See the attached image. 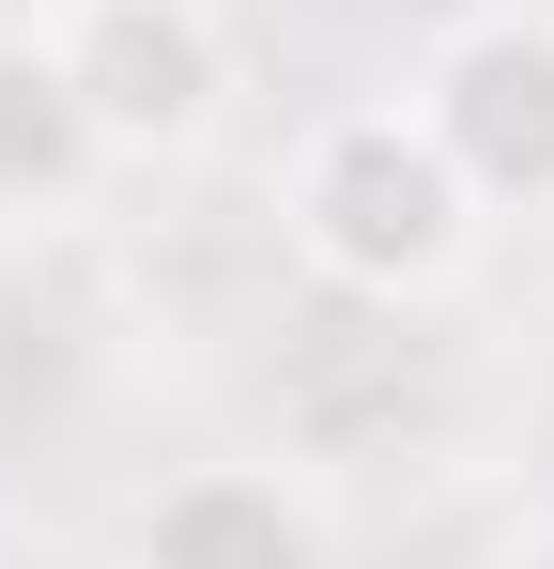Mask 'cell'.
I'll return each mask as SVG.
<instances>
[{
	"label": "cell",
	"mask_w": 554,
	"mask_h": 569,
	"mask_svg": "<svg viewBox=\"0 0 554 569\" xmlns=\"http://www.w3.org/2000/svg\"><path fill=\"white\" fill-rule=\"evenodd\" d=\"M508 569H554V523H524V539H508Z\"/></svg>",
	"instance_id": "6"
},
{
	"label": "cell",
	"mask_w": 554,
	"mask_h": 569,
	"mask_svg": "<svg viewBox=\"0 0 554 569\" xmlns=\"http://www.w3.org/2000/svg\"><path fill=\"white\" fill-rule=\"evenodd\" d=\"M92 186H108V139L62 93L47 31H0V231H62Z\"/></svg>",
	"instance_id": "5"
},
{
	"label": "cell",
	"mask_w": 554,
	"mask_h": 569,
	"mask_svg": "<svg viewBox=\"0 0 554 569\" xmlns=\"http://www.w3.org/2000/svg\"><path fill=\"white\" fill-rule=\"evenodd\" d=\"M416 123L447 139L477 216H554V0H477L416 62Z\"/></svg>",
	"instance_id": "3"
},
{
	"label": "cell",
	"mask_w": 554,
	"mask_h": 569,
	"mask_svg": "<svg viewBox=\"0 0 554 569\" xmlns=\"http://www.w3.org/2000/svg\"><path fill=\"white\" fill-rule=\"evenodd\" d=\"M477 186L447 170V139L416 123V93H355L277 154V247L355 308H432L477 278Z\"/></svg>",
	"instance_id": "1"
},
{
	"label": "cell",
	"mask_w": 554,
	"mask_h": 569,
	"mask_svg": "<svg viewBox=\"0 0 554 569\" xmlns=\"http://www.w3.org/2000/svg\"><path fill=\"white\" fill-rule=\"evenodd\" d=\"M47 62L92 108L108 170H185L231 123V93H247V47H231L216 0H62L47 16Z\"/></svg>",
	"instance_id": "2"
},
{
	"label": "cell",
	"mask_w": 554,
	"mask_h": 569,
	"mask_svg": "<svg viewBox=\"0 0 554 569\" xmlns=\"http://www.w3.org/2000/svg\"><path fill=\"white\" fill-rule=\"evenodd\" d=\"M123 569H339V508L308 492V462L216 447V462H170L139 492Z\"/></svg>",
	"instance_id": "4"
}]
</instances>
